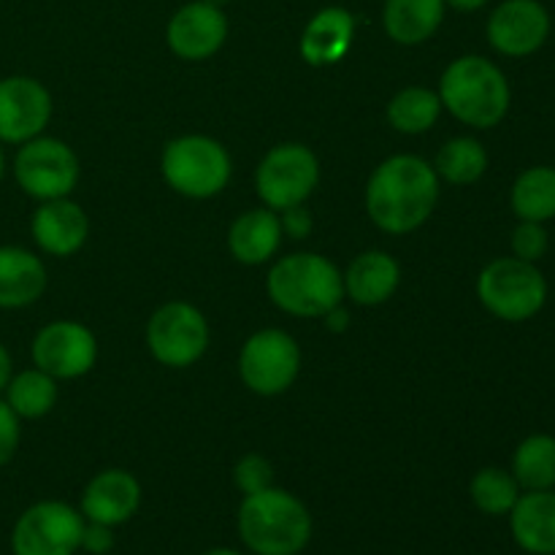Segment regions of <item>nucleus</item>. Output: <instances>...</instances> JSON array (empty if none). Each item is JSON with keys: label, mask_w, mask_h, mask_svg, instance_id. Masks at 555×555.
<instances>
[{"label": "nucleus", "mask_w": 555, "mask_h": 555, "mask_svg": "<svg viewBox=\"0 0 555 555\" xmlns=\"http://www.w3.org/2000/svg\"><path fill=\"white\" fill-rule=\"evenodd\" d=\"M439 198V177L423 157L393 155L374 168L366 188V209L385 233H410L431 217Z\"/></svg>", "instance_id": "f257e3e1"}, {"label": "nucleus", "mask_w": 555, "mask_h": 555, "mask_svg": "<svg viewBox=\"0 0 555 555\" xmlns=\"http://www.w3.org/2000/svg\"><path fill=\"white\" fill-rule=\"evenodd\" d=\"M238 537L255 555H301L312 540V515L293 493L271 486L244 496Z\"/></svg>", "instance_id": "f03ea898"}, {"label": "nucleus", "mask_w": 555, "mask_h": 555, "mask_svg": "<svg viewBox=\"0 0 555 555\" xmlns=\"http://www.w3.org/2000/svg\"><path fill=\"white\" fill-rule=\"evenodd\" d=\"M442 106L472 128H496L509 112V81L504 70L480 54H466L444 68L439 81Z\"/></svg>", "instance_id": "7ed1b4c3"}, {"label": "nucleus", "mask_w": 555, "mask_h": 555, "mask_svg": "<svg viewBox=\"0 0 555 555\" xmlns=\"http://www.w3.org/2000/svg\"><path fill=\"white\" fill-rule=\"evenodd\" d=\"M269 298L296 318H325L345 296V276L323 255L296 253L269 271Z\"/></svg>", "instance_id": "20e7f679"}, {"label": "nucleus", "mask_w": 555, "mask_h": 555, "mask_svg": "<svg viewBox=\"0 0 555 555\" xmlns=\"http://www.w3.org/2000/svg\"><path fill=\"white\" fill-rule=\"evenodd\" d=\"M477 296L482 307L507 323H526L542 312L547 301V280L537 263L520 258H499L480 271Z\"/></svg>", "instance_id": "39448f33"}, {"label": "nucleus", "mask_w": 555, "mask_h": 555, "mask_svg": "<svg viewBox=\"0 0 555 555\" xmlns=\"http://www.w3.org/2000/svg\"><path fill=\"white\" fill-rule=\"evenodd\" d=\"M160 171L184 198H211L231 179V155L209 135H179L163 150Z\"/></svg>", "instance_id": "423d86ee"}, {"label": "nucleus", "mask_w": 555, "mask_h": 555, "mask_svg": "<svg viewBox=\"0 0 555 555\" xmlns=\"http://www.w3.org/2000/svg\"><path fill=\"white\" fill-rule=\"evenodd\" d=\"M85 515L65 502H38L16 518L11 531L14 555H76L81 551Z\"/></svg>", "instance_id": "0eeeda50"}, {"label": "nucleus", "mask_w": 555, "mask_h": 555, "mask_svg": "<svg viewBox=\"0 0 555 555\" xmlns=\"http://www.w3.org/2000/svg\"><path fill=\"white\" fill-rule=\"evenodd\" d=\"M14 177L30 198H68L79 182V160L65 141L36 135L20 144L14 157Z\"/></svg>", "instance_id": "6e6552de"}, {"label": "nucleus", "mask_w": 555, "mask_h": 555, "mask_svg": "<svg viewBox=\"0 0 555 555\" xmlns=\"http://www.w3.org/2000/svg\"><path fill=\"white\" fill-rule=\"evenodd\" d=\"M238 372L253 393L280 396L296 383L298 372H301V350L285 331H258L244 341L242 356H238Z\"/></svg>", "instance_id": "1a4fd4ad"}, {"label": "nucleus", "mask_w": 555, "mask_h": 555, "mask_svg": "<svg viewBox=\"0 0 555 555\" xmlns=\"http://www.w3.org/2000/svg\"><path fill=\"white\" fill-rule=\"evenodd\" d=\"M320 182V163L304 144H280L258 166V195L274 211L304 204Z\"/></svg>", "instance_id": "9d476101"}, {"label": "nucleus", "mask_w": 555, "mask_h": 555, "mask_svg": "<svg viewBox=\"0 0 555 555\" xmlns=\"http://www.w3.org/2000/svg\"><path fill=\"white\" fill-rule=\"evenodd\" d=\"M146 345L163 366L188 369L209 347V325L195 307L171 301L152 314L146 325Z\"/></svg>", "instance_id": "9b49d317"}, {"label": "nucleus", "mask_w": 555, "mask_h": 555, "mask_svg": "<svg viewBox=\"0 0 555 555\" xmlns=\"http://www.w3.org/2000/svg\"><path fill=\"white\" fill-rule=\"evenodd\" d=\"M551 11L540 0H502L488 16V43L504 57H529L551 38Z\"/></svg>", "instance_id": "f8f14e48"}, {"label": "nucleus", "mask_w": 555, "mask_h": 555, "mask_svg": "<svg viewBox=\"0 0 555 555\" xmlns=\"http://www.w3.org/2000/svg\"><path fill=\"white\" fill-rule=\"evenodd\" d=\"M98 341L90 328L70 320L43 325L33 339V363L54 379H76L95 366Z\"/></svg>", "instance_id": "ddd939ff"}, {"label": "nucleus", "mask_w": 555, "mask_h": 555, "mask_svg": "<svg viewBox=\"0 0 555 555\" xmlns=\"http://www.w3.org/2000/svg\"><path fill=\"white\" fill-rule=\"evenodd\" d=\"M52 117V95L30 76L0 79V144H25L41 135Z\"/></svg>", "instance_id": "4468645a"}, {"label": "nucleus", "mask_w": 555, "mask_h": 555, "mask_svg": "<svg viewBox=\"0 0 555 555\" xmlns=\"http://www.w3.org/2000/svg\"><path fill=\"white\" fill-rule=\"evenodd\" d=\"M168 47L182 60H206L225 43L228 16L220 5L195 0L182 5L168 22Z\"/></svg>", "instance_id": "2eb2a0df"}, {"label": "nucleus", "mask_w": 555, "mask_h": 555, "mask_svg": "<svg viewBox=\"0 0 555 555\" xmlns=\"http://www.w3.org/2000/svg\"><path fill=\"white\" fill-rule=\"evenodd\" d=\"M141 504V486L130 472L125 469H106L87 482L81 493V509L85 520L101 526L128 524Z\"/></svg>", "instance_id": "dca6fc26"}, {"label": "nucleus", "mask_w": 555, "mask_h": 555, "mask_svg": "<svg viewBox=\"0 0 555 555\" xmlns=\"http://www.w3.org/2000/svg\"><path fill=\"white\" fill-rule=\"evenodd\" d=\"M87 215L68 198L41 201L30 220L33 238L38 247L57 258H68L87 242Z\"/></svg>", "instance_id": "f3484780"}, {"label": "nucleus", "mask_w": 555, "mask_h": 555, "mask_svg": "<svg viewBox=\"0 0 555 555\" xmlns=\"http://www.w3.org/2000/svg\"><path fill=\"white\" fill-rule=\"evenodd\" d=\"M507 518L520 551L529 555H555V488L524 491Z\"/></svg>", "instance_id": "a211bd4d"}, {"label": "nucleus", "mask_w": 555, "mask_h": 555, "mask_svg": "<svg viewBox=\"0 0 555 555\" xmlns=\"http://www.w3.org/2000/svg\"><path fill=\"white\" fill-rule=\"evenodd\" d=\"M352 36H356V20L350 11L341 5H328V9L318 11L304 27L301 57L314 68L336 65L350 52Z\"/></svg>", "instance_id": "6ab92c4d"}, {"label": "nucleus", "mask_w": 555, "mask_h": 555, "mask_svg": "<svg viewBox=\"0 0 555 555\" xmlns=\"http://www.w3.org/2000/svg\"><path fill=\"white\" fill-rule=\"evenodd\" d=\"M47 287V269L22 247H0V309L30 307Z\"/></svg>", "instance_id": "aec40b11"}, {"label": "nucleus", "mask_w": 555, "mask_h": 555, "mask_svg": "<svg viewBox=\"0 0 555 555\" xmlns=\"http://www.w3.org/2000/svg\"><path fill=\"white\" fill-rule=\"evenodd\" d=\"M401 282V269L390 255L372 249L358 255L345 274V293L361 307H377L396 293Z\"/></svg>", "instance_id": "412c9836"}, {"label": "nucleus", "mask_w": 555, "mask_h": 555, "mask_svg": "<svg viewBox=\"0 0 555 555\" xmlns=\"http://www.w3.org/2000/svg\"><path fill=\"white\" fill-rule=\"evenodd\" d=\"M282 225L274 209L244 211L228 233V247L238 263L260 266L280 249Z\"/></svg>", "instance_id": "4be33fe9"}, {"label": "nucleus", "mask_w": 555, "mask_h": 555, "mask_svg": "<svg viewBox=\"0 0 555 555\" xmlns=\"http://www.w3.org/2000/svg\"><path fill=\"white\" fill-rule=\"evenodd\" d=\"M444 0H385L383 25L396 43L415 47L428 41L444 20Z\"/></svg>", "instance_id": "5701e85b"}, {"label": "nucleus", "mask_w": 555, "mask_h": 555, "mask_svg": "<svg viewBox=\"0 0 555 555\" xmlns=\"http://www.w3.org/2000/svg\"><path fill=\"white\" fill-rule=\"evenodd\" d=\"M509 204L518 220L524 222H551L555 220V168L531 166L515 179Z\"/></svg>", "instance_id": "b1692460"}, {"label": "nucleus", "mask_w": 555, "mask_h": 555, "mask_svg": "<svg viewBox=\"0 0 555 555\" xmlns=\"http://www.w3.org/2000/svg\"><path fill=\"white\" fill-rule=\"evenodd\" d=\"M513 477L520 491H551L555 488V437L531 434L513 455Z\"/></svg>", "instance_id": "393cba45"}, {"label": "nucleus", "mask_w": 555, "mask_h": 555, "mask_svg": "<svg viewBox=\"0 0 555 555\" xmlns=\"http://www.w3.org/2000/svg\"><path fill=\"white\" fill-rule=\"evenodd\" d=\"M5 404L16 412V417H25V421L49 415L57 404V379L49 377L41 369L14 374L5 385Z\"/></svg>", "instance_id": "a878e982"}, {"label": "nucleus", "mask_w": 555, "mask_h": 555, "mask_svg": "<svg viewBox=\"0 0 555 555\" xmlns=\"http://www.w3.org/2000/svg\"><path fill=\"white\" fill-rule=\"evenodd\" d=\"M439 112H442V101L437 92L426 90V87H406L390 101L388 122L399 133H426L437 125Z\"/></svg>", "instance_id": "bb28decb"}, {"label": "nucleus", "mask_w": 555, "mask_h": 555, "mask_svg": "<svg viewBox=\"0 0 555 555\" xmlns=\"http://www.w3.org/2000/svg\"><path fill=\"white\" fill-rule=\"evenodd\" d=\"M437 177L448 179L450 184H472L488 171V152L472 135H459L448 141L437 155Z\"/></svg>", "instance_id": "cd10ccee"}, {"label": "nucleus", "mask_w": 555, "mask_h": 555, "mask_svg": "<svg viewBox=\"0 0 555 555\" xmlns=\"http://www.w3.org/2000/svg\"><path fill=\"white\" fill-rule=\"evenodd\" d=\"M520 493L524 491H520L513 472L499 469V466H486V469L477 472L469 482V496L472 502H475V507L480 509V513L493 515V518L509 515V509L515 507Z\"/></svg>", "instance_id": "c85d7f7f"}, {"label": "nucleus", "mask_w": 555, "mask_h": 555, "mask_svg": "<svg viewBox=\"0 0 555 555\" xmlns=\"http://www.w3.org/2000/svg\"><path fill=\"white\" fill-rule=\"evenodd\" d=\"M233 482H236V488L244 496L260 493L266 491V488L274 486V466H271L269 459H263V455L249 453L244 455L236 464V469H233Z\"/></svg>", "instance_id": "c756f323"}, {"label": "nucleus", "mask_w": 555, "mask_h": 555, "mask_svg": "<svg viewBox=\"0 0 555 555\" xmlns=\"http://www.w3.org/2000/svg\"><path fill=\"white\" fill-rule=\"evenodd\" d=\"M547 247H551V238H547V231L542 222H524L513 231V255L520 260H529V263H537L547 255Z\"/></svg>", "instance_id": "7c9ffc66"}, {"label": "nucleus", "mask_w": 555, "mask_h": 555, "mask_svg": "<svg viewBox=\"0 0 555 555\" xmlns=\"http://www.w3.org/2000/svg\"><path fill=\"white\" fill-rule=\"evenodd\" d=\"M20 450V417L0 399V469L9 464Z\"/></svg>", "instance_id": "2f4dec72"}, {"label": "nucleus", "mask_w": 555, "mask_h": 555, "mask_svg": "<svg viewBox=\"0 0 555 555\" xmlns=\"http://www.w3.org/2000/svg\"><path fill=\"white\" fill-rule=\"evenodd\" d=\"M114 547V529L112 526L90 524L85 520V531H81V551L90 555H106Z\"/></svg>", "instance_id": "473e14b6"}, {"label": "nucleus", "mask_w": 555, "mask_h": 555, "mask_svg": "<svg viewBox=\"0 0 555 555\" xmlns=\"http://www.w3.org/2000/svg\"><path fill=\"white\" fill-rule=\"evenodd\" d=\"M280 225H282V233H291L293 238H307L309 233H312V215H309L307 209H304V204L298 206H291V209H285V215L280 217Z\"/></svg>", "instance_id": "72a5a7b5"}, {"label": "nucleus", "mask_w": 555, "mask_h": 555, "mask_svg": "<svg viewBox=\"0 0 555 555\" xmlns=\"http://www.w3.org/2000/svg\"><path fill=\"white\" fill-rule=\"evenodd\" d=\"M14 377V369H11V356L3 345H0V390H5L9 379Z\"/></svg>", "instance_id": "f704fd0d"}, {"label": "nucleus", "mask_w": 555, "mask_h": 555, "mask_svg": "<svg viewBox=\"0 0 555 555\" xmlns=\"http://www.w3.org/2000/svg\"><path fill=\"white\" fill-rule=\"evenodd\" d=\"M325 318H328V328L331 331H345L347 328V320H350V314H347L341 307H336V309H331V312L325 314Z\"/></svg>", "instance_id": "c9c22d12"}, {"label": "nucleus", "mask_w": 555, "mask_h": 555, "mask_svg": "<svg viewBox=\"0 0 555 555\" xmlns=\"http://www.w3.org/2000/svg\"><path fill=\"white\" fill-rule=\"evenodd\" d=\"M444 5L455 11H480L482 5H488V0H444Z\"/></svg>", "instance_id": "e433bc0d"}, {"label": "nucleus", "mask_w": 555, "mask_h": 555, "mask_svg": "<svg viewBox=\"0 0 555 555\" xmlns=\"http://www.w3.org/2000/svg\"><path fill=\"white\" fill-rule=\"evenodd\" d=\"M201 555H242L238 551H231V547H211V551L201 553Z\"/></svg>", "instance_id": "4c0bfd02"}, {"label": "nucleus", "mask_w": 555, "mask_h": 555, "mask_svg": "<svg viewBox=\"0 0 555 555\" xmlns=\"http://www.w3.org/2000/svg\"><path fill=\"white\" fill-rule=\"evenodd\" d=\"M3 171H5V157H3V150H0V179H3Z\"/></svg>", "instance_id": "58836bf2"}, {"label": "nucleus", "mask_w": 555, "mask_h": 555, "mask_svg": "<svg viewBox=\"0 0 555 555\" xmlns=\"http://www.w3.org/2000/svg\"><path fill=\"white\" fill-rule=\"evenodd\" d=\"M206 3H215V5H222V3H231V0H206Z\"/></svg>", "instance_id": "ea45409f"}]
</instances>
